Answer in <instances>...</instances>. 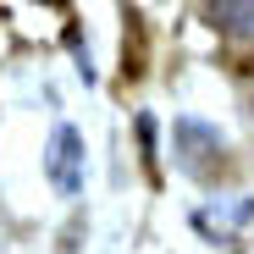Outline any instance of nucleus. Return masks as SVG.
<instances>
[{
  "label": "nucleus",
  "mask_w": 254,
  "mask_h": 254,
  "mask_svg": "<svg viewBox=\"0 0 254 254\" xmlns=\"http://www.w3.org/2000/svg\"><path fill=\"white\" fill-rule=\"evenodd\" d=\"M89 144H83V133L72 122H56V133H50V149H45V177L56 183V193H77L83 188V172H89V155H83Z\"/></svg>",
  "instance_id": "nucleus-1"
},
{
  "label": "nucleus",
  "mask_w": 254,
  "mask_h": 254,
  "mask_svg": "<svg viewBox=\"0 0 254 254\" xmlns=\"http://www.w3.org/2000/svg\"><path fill=\"white\" fill-rule=\"evenodd\" d=\"M172 144H177V160L188 166V172L193 177H210V166H221V133H216V127H204V122H177L172 127Z\"/></svg>",
  "instance_id": "nucleus-2"
},
{
  "label": "nucleus",
  "mask_w": 254,
  "mask_h": 254,
  "mask_svg": "<svg viewBox=\"0 0 254 254\" xmlns=\"http://www.w3.org/2000/svg\"><path fill=\"white\" fill-rule=\"evenodd\" d=\"M204 22L232 45H254V0H204Z\"/></svg>",
  "instance_id": "nucleus-3"
}]
</instances>
